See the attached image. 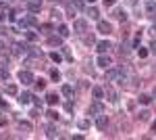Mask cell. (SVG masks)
<instances>
[{"label":"cell","instance_id":"34","mask_svg":"<svg viewBox=\"0 0 156 140\" xmlns=\"http://www.w3.org/2000/svg\"><path fill=\"white\" fill-rule=\"evenodd\" d=\"M113 4H117V0H104V6H113Z\"/></svg>","mask_w":156,"mask_h":140},{"label":"cell","instance_id":"35","mask_svg":"<svg viewBox=\"0 0 156 140\" xmlns=\"http://www.w3.org/2000/svg\"><path fill=\"white\" fill-rule=\"evenodd\" d=\"M65 59H69V61H73V54H71L69 50H65Z\"/></svg>","mask_w":156,"mask_h":140},{"label":"cell","instance_id":"36","mask_svg":"<svg viewBox=\"0 0 156 140\" xmlns=\"http://www.w3.org/2000/svg\"><path fill=\"white\" fill-rule=\"evenodd\" d=\"M0 109H8V105H6V102H4L2 98H0Z\"/></svg>","mask_w":156,"mask_h":140},{"label":"cell","instance_id":"33","mask_svg":"<svg viewBox=\"0 0 156 140\" xmlns=\"http://www.w3.org/2000/svg\"><path fill=\"white\" fill-rule=\"evenodd\" d=\"M36 38H38V36H36V34H34V32H27V40H31V42H34V40H36Z\"/></svg>","mask_w":156,"mask_h":140},{"label":"cell","instance_id":"12","mask_svg":"<svg viewBox=\"0 0 156 140\" xmlns=\"http://www.w3.org/2000/svg\"><path fill=\"white\" fill-rule=\"evenodd\" d=\"M17 128H19L21 132H31V123H27V121H19Z\"/></svg>","mask_w":156,"mask_h":140},{"label":"cell","instance_id":"19","mask_svg":"<svg viewBox=\"0 0 156 140\" xmlns=\"http://www.w3.org/2000/svg\"><path fill=\"white\" fill-rule=\"evenodd\" d=\"M27 6H29V11H31V13H38L40 8H42V6H40V2H36V0H34V2H29Z\"/></svg>","mask_w":156,"mask_h":140},{"label":"cell","instance_id":"10","mask_svg":"<svg viewBox=\"0 0 156 140\" xmlns=\"http://www.w3.org/2000/svg\"><path fill=\"white\" fill-rule=\"evenodd\" d=\"M48 44L50 46H63V36H50L48 38Z\"/></svg>","mask_w":156,"mask_h":140},{"label":"cell","instance_id":"43","mask_svg":"<svg viewBox=\"0 0 156 140\" xmlns=\"http://www.w3.org/2000/svg\"><path fill=\"white\" fill-rule=\"evenodd\" d=\"M4 2H6V0H4Z\"/></svg>","mask_w":156,"mask_h":140},{"label":"cell","instance_id":"28","mask_svg":"<svg viewBox=\"0 0 156 140\" xmlns=\"http://www.w3.org/2000/svg\"><path fill=\"white\" fill-rule=\"evenodd\" d=\"M36 88H38V90H44V88H46V82H44V80H36Z\"/></svg>","mask_w":156,"mask_h":140},{"label":"cell","instance_id":"22","mask_svg":"<svg viewBox=\"0 0 156 140\" xmlns=\"http://www.w3.org/2000/svg\"><path fill=\"white\" fill-rule=\"evenodd\" d=\"M92 94H94V98H98V100H100V98L104 96V90H102V88H94V90H92Z\"/></svg>","mask_w":156,"mask_h":140},{"label":"cell","instance_id":"7","mask_svg":"<svg viewBox=\"0 0 156 140\" xmlns=\"http://www.w3.org/2000/svg\"><path fill=\"white\" fill-rule=\"evenodd\" d=\"M104 111V107L100 105V102H94V105H90V115H100Z\"/></svg>","mask_w":156,"mask_h":140},{"label":"cell","instance_id":"6","mask_svg":"<svg viewBox=\"0 0 156 140\" xmlns=\"http://www.w3.org/2000/svg\"><path fill=\"white\" fill-rule=\"evenodd\" d=\"M110 63H113V61H110V56H106L104 52H102V54L98 56V65H100V67H104V69H106V67H108Z\"/></svg>","mask_w":156,"mask_h":140},{"label":"cell","instance_id":"8","mask_svg":"<svg viewBox=\"0 0 156 140\" xmlns=\"http://www.w3.org/2000/svg\"><path fill=\"white\" fill-rule=\"evenodd\" d=\"M106 126H108V119H106L104 115H98V119H96V128H98V130H106Z\"/></svg>","mask_w":156,"mask_h":140},{"label":"cell","instance_id":"1","mask_svg":"<svg viewBox=\"0 0 156 140\" xmlns=\"http://www.w3.org/2000/svg\"><path fill=\"white\" fill-rule=\"evenodd\" d=\"M19 82H23V84L27 86V84H34L36 80H34V73H31V71H21V73H19Z\"/></svg>","mask_w":156,"mask_h":140},{"label":"cell","instance_id":"21","mask_svg":"<svg viewBox=\"0 0 156 140\" xmlns=\"http://www.w3.org/2000/svg\"><path fill=\"white\" fill-rule=\"evenodd\" d=\"M63 94H65V96H73V86L65 84V86H63Z\"/></svg>","mask_w":156,"mask_h":140},{"label":"cell","instance_id":"25","mask_svg":"<svg viewBox=\"0 0 156 140\" xmlns=\"http://www.w3.org/2000/svg\"><path fill=\"white\" fill-rule=\"evenodd\" d=\"M50 78H52L54 82H58V80H60V73H58V69H52V71H50Z\"/></svg>","mask_w":156,"mask_h":140},{"label":"cell","instance_id":"41","mask_svg":"<svg viewBox=\"0 0 156 140\" xmlns=\"http://www.w3.org/2000/svg\"><path fill=\"white\" fill-rule=\"evenodd\" d=\"M87 2H90V4H92V2H96V0H87Z\"/></svg>","mask_w":156,"mask_h":140},{"label":"cell","instance_id":"31","mask_svg":"<svg viewBox=\"0 0 156 140\" xmlns=\"http://www.w3.org/2000/svg\"><path fill=\"white\" fill-rule=\"evenodd\" d=\"M46 115H48V117H50V119H52V121H54V119H58V115H56V111H48V113H46Z\"/></svg>","mask_w":156,"mask_h":140},{"label":"cell","instance_id":"20","mask_svg":"<svg viewBox=\"0 0 156 140\" xmlns=\"http://www.w3.org/2000/svg\"><path fill=\"white\" fill-rule=\"evenodd\" d=\"M19 92V90H17V86H15V84H8V86H6V94H10V96H15V94Z\"/></svg>","mask_w":156,"mask_h":140},{"label":"cell","instance_id":"2","mask_svg":"<svg viewBox=\"0 0 156 140\" xmlns=\"http://www.w3.org/2000/svg\"><path fill=\"white\" fill-rule=\"evenodd\" d=\"M123 78V69H106V80H121Z\"/></svg>","mask_w":156,"mask_h":140},{"label":"cell","instance_id":"11","mask_svg":"<svg viewBox=\"0 0 156 140\" xmlns=\"http://www.w3.org/2000/svg\"><path fill=\"white\" fill-rule=\"evenodd\" d=\"M31 98H34V96H31L29 92H23L21 96H19V102H21V105H27V102H31Z\"/></svg>","mask_w":156,"mask_h":140},{"label":"cell","instance_id":"18","mask_svg":"<svg viewBox=\"0 0 156 140\" xmlns=\"http://www.w3.org/2000/svg\"><path fill=\"white\" fill-rule=\"evenodd\" d=\"M58 36L67 38V36H69V27H67V25H58Z\"/></svg>","mask_w":156,"mask_h":140},{"label":"cell","instance_id":"40","mask_svg":"<svg viewBox=\"0 0 156 140\" xmlns=\"http://www.w3.org/2000/svg\"><path fill=\"white\" fill-rule=\"evenodd\" d=\"M152 96H154V98H156V88H154V92H152Z\"/></svg>","mask_w":156,"mask_h":140},{"label":"cell","instance_id":"37","mask_svg":"<svg viewBox=\"0 0 156 140\" xmlns=\"http://www.w3.org/2000/svg\"><path fill=\"white\" fill-rule=\"evenodd\" d=\"M0 126H6V117L4 115H0Z\"/></svg>","mask_w":156,"mask_h":140},{"label":"cell","instance_id":"32","mask_svg":"<svg viewBox=\"0 0 156 140\" xmlns=\"http://www.w3.org/2000/svg\"><path fill=\"white\" fill-rule=\"evenodd\" d=\"M46 132H48V138H54V136H56V132H54V128H52V126H50Z\"/></svg>","mask_w":156,"mask_h":140},{"label":"cell","instance_id":"23","mask_svg":"<svg viewBox=\"0 0 156 140\" xmlns=\"http://www.w3.org/2000/svg\"><path fill=\"white\" fill-rule=\"evenodd\" d=\"M87 15H90V19H98V15H100V13H98V8H94V6H92V8L87 11Z\"/></svg>","mask_w":156,"mask_h":140},{"label":"cell","instance_id":"26","mask_svg":"<svg viewBox=\"0 0 156 140\" xmlns=\"http://www.w3.org/2000/svg\"><path fill=\"white\" fill-rule=\"evenodd\" d=\"M77 126H79V130H87V128H90V121H87V119H81Z\"/></svg>","mask_w":156,"mask_h":140},{"label":"cell","instance_id":"29","mask_svg":"<svg viewBox=\"0 0 156 140\" xmlns=\"http://www.w3.org/2000/svg\"><path fill=\"white\" fill-rule=\"evenodd\" d=\"M137 54H140V59H146L148 56V50L146 48H137Z\"/></svg>","mask_w":156,"mask_h":140},{"label":"cell","instance_id":"16","mask_svg":"<svg viewBox=\"0 0 156 140\" xmlns=\"http://www.w3.org/2000/svg\"><path fill=\"white\" fill-rule=\"evenodd\" d=\"M142 105H150V100H152V96L150 94H140V98H137Z\"/></svg>","mask_w":156,"mask_h":140},{"label":"cell","instance_id":"15","mask_svg":"<svg viewBox=\"0 0 156 140\" xmlns=\"http://www.w3.org/2000/svg\"><path fill=\"white\" fill-rule=\"evenodd\" d=\"M108 48H110V42H108V40H104V42H98V50H100V52H106Z\"/></svg>","mask_w":156,"mask_h":140},{"label":"cell","instance_id":"39","mask_svg":"<svg viewBox=\"0 0 156 140\" xmlns=\"http://www.w3.org/2000/svg\"><path fill=\"white\" fill-rule=\"evenodd\" d=\"M152 132H156V121H154V123H152Z\"/></svg>","mask_w":156,"mask_h":140},{"label":"cell","instance_id":"3","mask_svg":"<svg viewBox=\"0 0 156 140\" xmlns=\"http://www.w3.org/2000/svg\"><path fill=\"white\" fill-rule=\"evenodd\" d=\"M104 94H106V98H108L110 102H117V100H119L117 90H115V88H110V86H106V88H104Z\"/></svg>","mask_w":156,"mask_h":140},{"label":"cell","instance_id":"38","mask_svg":"<svg viewBox=\"0 0 156 140\" xmlns=\"http://www.w3.org/2000/svg\"><path fill=\"white\" fill-rule=\"evenodd\" d=\"M150 50H152V52L156 54V42H152V44H150Z\"/></svg>","mask_w":156,"mask_h":140},{"label":"cell","instance_id":"24","mask_svg":"<svg viewBox=\"0 0 156 140\" xmlns=\"http://www.w3.org/2000/svg\"><path fill=\"white\" fill-rule=\"evenodd\" d=\"M50 59H52L54 63H60V61H63V56H60L58 52H50Z\"/></svg>","mask_w":156,"mask_h":140},{"label":"cell","instance_id":"4","mask_svg":"<svg viewBox=\"0 0 156 140\" xmlns=\"http://www.w3.org/2000/svg\"><path fill=\"white\" fill-rule=\"evenodd\" d=\"M98 32L100 34H110L113 32V25L108 21H98Z\"/></svg>","mask_w":156,"mask_h":140},{"label":"cell","instance_id":"13","mask_svg":"<svg viewBox=\"0 0 156 140\" xmlns=\"http://www.w3.org/2000/svg\"><path fill=\"white\" fill-rule=\"evenodd\" d=\"M46 102H48V105H56V102H58V96H56L54 92H50L48 96H46Z\"/></svg>","mask_w":156,"mask_h":140},{"label":"cell","instance_id":"42","mask_svg":"<svg viewBox=\"0 0 156 140\" xmlns=\"http://www.w3.org/2000/svg\"><path fill=\"white\" fill-rule=\"evenodd\" d=\"M54 2H58V0H54Z\"/></svg>","mask_w":156,"mask_h":140},{"label":"cell","instance_id":"9","mask_svg":"<svg viewBox=\"0 0 156 140\" xmlns=\"http://www.w3.org/2000/svg\"><path fill=\"white\" fill-rule=\"evenodd\" d=\"M73 29H75V32H85V29H87V23H85L83 19H77V21L73 23Z\"/></svg>","mask_w":156,"mask_h":140},{"label":"cell","instance_id":"30","mask_svg":"<svg viewBox=\"0 0 156 140\" xmlns=\"http://www.w3.org/2000/svg\"><path fill=\"white\" fill-rule=\"evenodd\" d=\"M140 119H142V121H148V119H150V113H148V111H142V113H140Z\"/></svg>","mask_w":156,"mask_h":140},{"label":"cell","instance_id":"27","mask_svg":"<svg viewBox=\"0 0 156 140\" xmlns=\"http://www.w3.org/2000/svg\"><path fill=\"white\" fill-rule=\"evenodd\" d=\"M0 80H4V82L8 80V71H6L4 67H0Z\"/></svg>","mask_w":156,"mask_h":140},{"label":"cell","instance_id":"14","mask_svg":"<svg viewBox=\"0 0 156 140\" xmlns=\"http://www.w3.org/2000/svg\"><path fill=\"white\" fill-rule=\"evenodd\" d=\"M115 19L125 21V19H127V13H125V11H121V8H117V11H115Z\"/></svg>","mask_w":156,"mask_h":140},{"label":"cell","instance_id":"17","mask_svg":"<svg viewBox=\"0 0 156 140\" xmlns=\"http://www.w3.org/2000/svg\"><path fill=\"white\" fill-rule=\"evenodd\" d=\"M71 6L75 11H83V0H71Z\"/></svg>","mask_w":156,"mask_h":140},{"label":"cell","instance_id":"5","mask_svg":"<svg viewBox=\"0 0 156 140\" xmlns=\"http://www.w3.org/2000/svg\"><path fill=\"white\" fill-rule=\"evenodd\" d=\"M146 13H148V17H156V2L154 0L146 2Z\"/></svg>","mask_w":156,"mask_h":140}]
</instances>
